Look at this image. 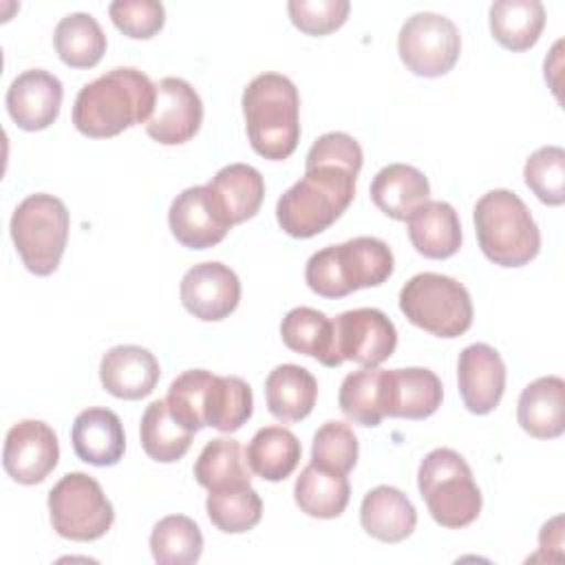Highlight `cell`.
Instances as JSON below:
<instances>
[{"instance_id":"7","label":"cell","mask_w":565,"mask_h":565,"mask_svg":"<svg viewBox=\"0 0 565 565\" xmlns=\"http://www.w3.org/2000/svg\"><path fill=\"white\" fill-rule=\"evenodd\" d=\"M68 210L62 199L38 192L29 194L13 210L9 232L24 267L35 276L57 269L68 241Z\"/></svg>"},{"instance_id":"28","label":"cell","mask_w":565,"mask_h":565,"mask_svg":"<svg viewBox=\"0 0 565 565\" xmlns=\"http://www.w3.org/2000/svg\"><path fill=\"white\" fill-rule=\"evenodd\" d=\"M294 499L300 512H305L307 516L335 519L349 505L351 486L347 475H338L316 463H309L296 479Z\"/></svg>"},{"instance_id":"1","label":"cell","mask_w":565,"mask_h":565,"mask_svg":"<svg viewBox=\"0 0 565 565\" xmlns=\"http://www.w3.org/2000/svg\"><path fill=\"white\" fill-rule=\"evenodd\" d=\"M157 86L132 66L113 68L84 84L73 104V126L93 139H106L146 124L154 110Z\"/></svg>"},{"instance_id":"42","label":"cell","mask_w":565,"mask_h":565,"mask_svg":"<svg viewBox=\"0 0 565 565\" xmlns=\"http://www.w3.org/2000/svg\"><path fill=\"white\" fill-rule=\"evenodd\" d=\"M349 9V0H291L287 4L294 26L307 35H327L340 29Z\"/></svg>"},{"instance_id":"2","label":"cell","mask_w":565,"mask_h":565,"mask_svg":"<svg viewBox=\"0 0 565 565\" xmlns=\"http://www.w3.org/2000/svg\"><path fill=\"white\" fill-rule=\"evenodd\" d=\"M243 117L249 146L269 161L294 154L300 141V97L280 73H260L243 90Z\"/></svg>"},{"instance_id":"38","label":"cell","mask_w":565,"mask_h":565,"mask_svg":"<svg viewBox=\"0 0 565 565\" xmlns=\"http://www.w3.org/2000/svg\"><path fill=\"white\" fill-rule=\"evenodd\" d=\"M212 377V371L190 369L177 375L168 388L166 402L170 413L192 433L205 426V393Z\"/></svg>"},{"instance_id":"27","label":"cell","mask_w":565,"mask_h":565,"mask_svg":"<svg viewBox=\"0 0 565 565\" xmlns=\"http://www.w3.org/2000/svg\"><path fill=\"white\" fill-rule=\"evenodd\" d=\"M280 335L287 349L309 355L324 366H340L342 360L335 353L333 320L311 307H296L287 311L280 322Z\"/></svg>"},{"instance_id":"33","label":"cell","mask_w":565,"mask_h":565,"mask_svg":"<svg viewBox=\"0 0 565 565\" xmlns=\"http://www.w3.org/2000/svg\"><path fill=\"white\" fill-rule=\"evenodd\" d=\"M53 44L60 60L71 68H90L106 53V35L99 22L82 11L68 13L57 22Z\"/></svg>"},{"instance_id":"18","label":"cell","mask_w":565,"mask_h":565,"mask_svg":"<svg viewBox=\"0 0 565 565\" xmlns=\"http://www.w3.org/2000/svg\"><path fill=\"white\" fill-rule=\"evenodd\" d=\"M384 417L426 419L439 406L444 397L441 380L422 366L382 371Z\"/></svg>"},{"instance_id":"32","label":"cell","mask_w":565,"mask_h":565,"mask_svg":"<svg viewBox=\"0 0 565 565\" xmlns=\"http://www.w3.org/2000/svg\"><path fill=\"white\" fill-rule=\"evenodd\" d=\"M139 437L141 448L150 459L159 463H172L188 452L194 433L174 419L166 399H154L141 415Z\"/></svg>"},{"instance_id":"4","label":"cell","mask_w":565,"mask_h":565,"mask_svg":"<svg viewBox=\"0 0 565 565\" xmlns=\"http://www.w3.org/2000/svg\"><path fill=\"white\" fill-rule=\"evenodd\" d=\"M393 252L375 236H355L311 254L305 267L309 289L322 298H344L364 287H377L393 274Z\"/></svg>"},{"instance_id":"20","label":"cell","mask_w":565,"mask_h":565,"mask_svg":"<svg viewBox=\"0 0 565 565\" xmlns=\"http://www.w3.org/2000/svg\"><path fill=\"white\" fill-rule=\"evenodd\" d=\"M75 455L90 466H115L124 457L126 435L115 411L93 406L82 411L71 428Z\"/></svg>"},{"instance_id":"21","label":"cell","mask_w":565,"mask_h":565,"mask_svg":"<svg viewBox=\"0 0 565 565\" xmlns=\"http://www.w3.org/2000/svg\"><path fill=\"white\" fill-rule=\"evenodd\" d=\"M360 523L369 536L382 543H399L413 534L417 525V510L402 490L393 486H377L362 499Z\"/></svg>"},{"instance_id":"26","label":"cell","mask_w":565,"mask_h":565,"mask_svg":"<svg viewBox=\"0 0 565 565\" xmlns=\"http://www.w3.org/2000/svg\"><path fill=\"white\" fill-rule=\"evenodd\" d=\"M316 397L318 382L305 366L278 364L265 380L267 408L282 424L305 419L313 411Z\"/></svg>"},{"instance_id":"3","label":"cell","mask_w":565,"mask_h":565,"mask_svg":"<svg viewBox=\"0 0 565 565\" xmlns=\"http://www.w3.org/2000/svg\"><path fill=\"white\" fill-rule=\"evenodd\" d=\"M358 172L335 163H316L305 168L276 203V218L285 234L311 238L333 225L355 196Z\"/></svg>"},{"instance_id":"23","label":"cell","mask_w":565,"mask_h":565,"mask_svg":"<svg viewBox=\"0 0 565 565\" xmlns=\"http://www.w3.org/2000/svg\"><path fill=\"white\" fill-rule=\"evenodd\" d=\"M521 428L536 439H554L565 430V382L558 375H545L530 382L516 406Z\"/></svg>"},{"instance_id":"37","label":"cell","mask_w":565,"mask_h":565,"mask_svg":"<svg viewBox=\"0 0 565 565\" xmlns=\"http://www.w3.org/2000/svg\"><path fill=\"white\" fill-rule=\"evenodd\" d=\"M205 510L216 530L225 534H243L258 525L263 516V501L252 486H236L210 492Z\"/></svg>"},{"instance_id":"31","label":"cell","mask_w":565,"mask_h":565,"mask_svg":"<svg viewBox=\"0 0 565 565\" xmlns=\"http://www.w3.org/2000/svg\"><path fill=\"white\" fill-rule=\"evenodd\" d=\"M243 446L232 437H216L203 446L194 463V479L207 492L249 486L252 472L247 468Z\"/></svg>"},{"instance_id":"22","label":"cell","mask_w":565,"mask_h":565,"mask_svg":"<svg viewBox=\"0 0 565 565\" xmlns=\"http://www.w3.org/2000/svg\"><path fill=\"white\" fill-rule=\"evenodd\" d=\"M406 230L413 247L433 260L450 258L461 247V223L446 201H426L408 218Z\"/></svg>"},{"instance_id":"9","label":"cell","mask_w":565,"mask_h":565,"mask_svg":"<svg viewBox=\"0 0 565 565\" xmlns=\"http://www.w3.org/2000/svg\"><path fill=\"white\" fill-rule=\"evenodd\" d=\"M49 514L60 536L82 543L102 539L115 521L113 503L86 472H68L51 488Z\"/></svg>"},{"instance_id":"8","label":"cell","mask_w":565,"mask_h":565,"mask_svg":"<svg viewBox=\"0 0 565 565\" xmlns=\"http://www.w3.org/2000/svg\"><path fill=\"white\" fill-rule=\"evenodd\" d=\"M399 309L408 322L437 335L459 338L472 324L468 289L444 274H415L399 291Z\"/></svg>"},{"instance_id":"19","label":"cell","mask_w":565,"mask_h":565,"mask_svg":"<svg viewBox=\"0 0 565 565\" xmlns=\"http://www.w3.org/2000/svg\"><path fill=\"white\" fill-rule=\"evenodd\" d=\"M161 369L157 358L137 344H119L104 353L99 362L102 386L119 399H141L159 382Z\"/></svg>"},{"instance_id":"41","label":"cell","mask_w":565,"mask_h":565,"mask_svg":"<svg viewBox=\"0 0 565 565\" xmlns=\"http://www.w3.org/2000/svg\"><path fill=\"white\" fill-rule=\"evenodd\" d=\"M113 24L128 38L148 40L163 29L166 9L157 0H115L108 7Z\"/></svg>"},{"instance_id":"39","label":"cell","mask_w":565,"mask_h":565,"mask_svg":"<svg viewBox=\"0 0 565 565\" xmlns=\"http://www.w3.org/2000/svg\"><path fill=\"white\" fill-rule=\"evenodd\" d=\"M525 185L547 205L565 201V150L561 146H543L534 150L523 168Z\"/></svg>"},{"instance_id":"35","label":"cell","mask_w":565,"mask_h":565,"mask_svg":"<svg viewBox=\"0 0 565 565\" xmlns=\"http://www.w3.org/2000/svg\"><path fill=\"white\" fill-rule=\"evenodd\" d=\"M150 552L159 565H190L201 558L203 534L185 514H170L154 523Z\"/></svg>"},{"instance_id":"30","label":"cell","mask_w":565,"mask_h":565,"mask_svg":"<svg viewBox=\"0 0 565 565\" xmlns=\"http://www.w3.org/2000/svg\"><path fill=\"white\" fill-rule=\"evenodd\" d=\"M245 455L252 472H256L265 481H282L296 470L302 446L289 428L265 426L256 430Z\"/></svg>"},{"instance_id":"12","label":"cell","mask_w":565,"mask_h":565,"mask_svg":"<svg viewBox=\"0 0 565 565\" xmlns=\"http://www.w3.org/2000/svg\"><path fill=\"white\" fill-rule=\"evenodd\" d=\"M60 459V444L55 430L40 419H22L13 424L4 437L2 466L7 475L22 483H42Z\"/></svg>"},{"instance_id":"40","label":"cell","mask_w":565,"mask_h":565,"mask_svg":"<svg viewBox=\"0 0 565 565\" xmlns=\"http://www.w3.org/2000/svg\"><path fill=\"white\" fill-rule=\"evenodd\" d=\"M358 437L349 424L324 422L313 435L311 463L338 475H347L358 463Z\"/></svg>"},{"instance_id":"17","label":"cell","mask_w":565,"mask_h":565,"mask_svg":"<svg viewBox=\"0 0 565 565\" xmlns=\"http://www.w3.org/2000/svg\"><path fill=\"white\" fill-rule=\"evenodd\" d=\"M62 97V82L53 73L44 68H29L11 82L4 102L13 124L22 130L35 132L49 128L57 119Z\"/></svg>"},{"instance_id":"16","label":"cell","mask_w":565,"mask_h":565,"mask_svg":"<svg viewBox=\"0 0 565 565\" xmlns=\"http://www.w3.org/2000/svg\"><path fill=\"white\" fill-rule=\"evenodd\" d=\"M457 384L463 406L475 415L492 413L505 391V364L486 342L466 347L457 362Z\"/></svg>"},{"instance_id":"24","label":"cell","mask_w":565,"mask_h":565,"mask_svg":"<svg viewBox=\"0 0 565 565\" xmlns=\"http://www.w3.org/2000/svg\"><path fill=\"white\" fill-rule=\"evenodd\" d=\"M430 183L408 163H388L371 181V201L395 221H406L428 201Z\"/></svg>"},{"instance_id":"36","label":"cell","mask_w":565,"mask_h":565,"mask_svg":"<svg viewBox=\"0 0 565 565\" xmlns=\"http://www.w3.org/2000/svg\"><path fill=\"white\" fill-rule=\"evenodd\" d=\"M382 371L384 369H360L342 380L338 404L340 411L355 424L375 428L384 419V395H382Z\"/></svg>"},{"instance_id":"11","label":"cell","mask_w":565,"mask_h":565,"mask_svg":"<svg viewBox=\"0 0 565 565\" xmlns=\"http://www.w3.org/2000/svg\"><path fill=\"white\" fill-rule=\"evenodd\" d=\"M338 358L362 366H380L397 347V331L391 318L373 307H360L340 313L333 320Z\"/></svg>"},{"instance_id":"34","label":"cell","mask_w":565,"mask_h":565,"mask_svg":"<svg viewBox=\"0 0 565 565\" xmlns=\"http://www.w3.org/2000/svg\"><path fill=\"white\" fill-rule=\"evenodd\" d=\"M254 411V395L236 375H214L205 393V426L221 433L238 430Z\"/></svg>"},{"instance_id":"43","label":"cell","mask_w":565,"mask_h":565,"mask_svg":"<svg viewBox=\"0 0 565 565\" xmlns=\"http://www.w3.org/2000/svg\"><path fill=\"white\" fill-rule=\"evenodd\" d=\"M316 163H335V166L351 168L353 172H360V168H362V148L347 132H324L309 148L307 159H305V168L316 166Z\"/></svg>"},{"instance_id":"14","label":"cell","mask_w":565,"mask_h":565,"mask_svg":"<svg viewBox=\"0 0 565 565\" xmlns=\"http://www.w3.org/2000/svg\"><path fill=\"white\" fill-rule=\"evenodd\" d=\"M183 307L203 322L227 318L241 300V280L234 269L218 260L190 267L179 287Z\"/></svg>"},{"instance_id":"13","label":"cell","mask_w":565,"mask_h":565,"mask_svg":"<svg viewBox=\"0 0 565 565\" xmlns=\"http://www.w3.org/2000/svg\"><path fill=\"white\" fill-rule=\"evenodd\" d=\"M154 86V110L146 121L148 137L163 146L190 141L203 121V102L199 93L181 77H163Z\"/></svg>"},{"instance_id":"10","label":"cell","mask_w":565,"mask_h":565,"mask_svg":"<svg viewBox=\"0 0 565 565\" xmlns=\"http://www.w3.org/2000/svg\"><path fill=\"white\" fill-rule=\"evenodd\" d=\"M397 51L411 73L419 77H439L457 64L461 35L450 18L433 11H419L402 24Z\"/></svg>"},{"instance_id":"5","label":"cell","mask_w":565,"mask_h":565,"mask_svg":"<svg viewBox=\"0 0 565 565\" xmlns=\"http://www.w3.org/2000/svg\"><path fill=\"white\" fill-rule=\"evenodd\" d=\"M475 232L488 260L501 267H521L536 258L541 232L523 199L510 190L486 192L475 210Z\"/></svg>"},{"instance_id":"29","label":"cell","mask_w":565,"mask_h":565,"mask_svg":"<svg viewBox=\"0 0 565 565\" xmlns=\"http://www.w3.org/2000/svg\"><path fill=\"white\" fill-rule=\"evenodd\" d=\"M545 26V7L539 0H497L490 4L492 38L508 51H527Z\"/></svg>"},{"instance_id":"15","label":"cell","mask_w":565,"mask_h":565,"mask_svg":"<svg viewBox=\"0 0 565 565\" xmlns=\"http://www.w3.org/2000/svg\"><path fill=\"white\" fill-rule=\"evenodd\" d=\"M172 236L188 249H207L232 230L207 185L185 188L168 210Z\"/></svg>"},{"instance_id":"25","label":"cell","mask_w":565,"mask_h":565,"mask_svg":"<svg viewBox=\"0 0 565 565\" xmlns=\"http://www.w3.org/2000/svg\"><path fill=\"white\" fill-rule=\"evenodd\" d=\"M218 210L230 225L252 218L263 203V174L249 163H230L221 168L207 183Z\"/></svg>"},{"instance_id":"6","label":"cell","mask_w":565,"mask_h":565,"mask_svg":"<svg viewBox=\"0 0 565 565\" xmlns=\"http://www.w3.org/2000/svg\"><path fill=\"white\" fill-rule=\"evenodd\" d=\"M417 488L430 516L441 527H466L481 512L483 499L472 479V470L452 448H435L422 459Z\"/></svg>"}]
</instances>
